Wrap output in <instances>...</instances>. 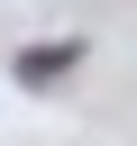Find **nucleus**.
Wrapping results in <instances>:
<instances>
[{
    "mask_svg": "<svg viewBox=\"0 0 137 146\" xmlns=\"http://www.w3.org/2000/svg\"><path fill=\"white\" fill-rule=\"evenodd\" d=\"M73 64H82V46L64 36V46H18V64H9V73H18V91H46V82H64Z\"/></svg>",
    "mask_w": 137,
    "mask_h": 146,
    "instance_id": "obj_1",
    "label": "nucleus"
}]
</instances>
